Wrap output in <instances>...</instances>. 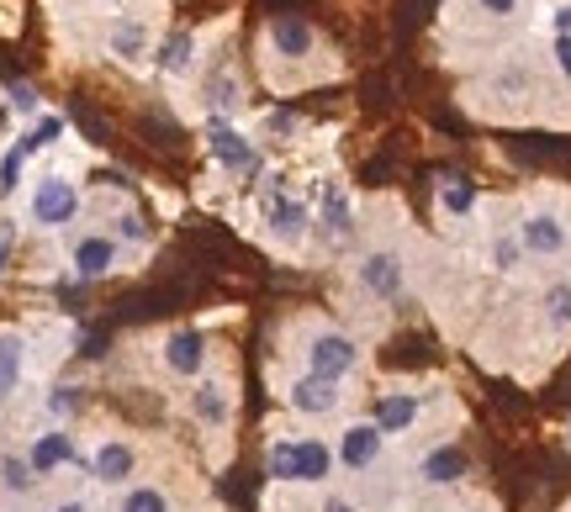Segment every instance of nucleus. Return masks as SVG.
I'll return each mask as SVG.
<instances>
[{
  "instance_id": "nucleus-39",
  "label": "nucleus",
  "mask_w": 571,
  "mask_h": 512,
  "mask_svg": "<svg viewBox=\"0 0 571 512\" xmlns=\"http://www.w3.org/2000/svg\"><path fill=\"white\" fill-rule=\"evenodd\" d=\"M567 254H571V243H567Z\"/></svg>"
},
{
  "instance_id": "nucleus-1",
  "label": "nucleus",
  "mask_w": 571,
  "mask_h": 512,
  "mask_svg": "<svg viewBox=\"0 0 571 512\" xmlns=\"http://www.w3.org/2000/svg\"><path fill=\"white\" fill-rule=\"evenodd\" d=\"M75 212H80V185L75 180H64V175L38 180V191H33V222L38 228H64V222H75Z\"/></svg>"
},
{
  "instance_id": "nucleus-30",
  "label": "nucleus",
  "mask_w": 571,
  "mask_h": 512,
  "mask_svg": "<svg viewBox=\"0 0 571 512\" xmlns=\"http://www.w3.org/2000/svg\"><path fill=\"white\" fill-rule=\"evenodd\" d=\"M11 106L16 112H38V90L33 85H11Z\"/></svg>"
},
{
  "instance_id": "nucleus-34",
  "label": "nucleus",
  "mask_w": 571,
  "mask_h": 512,
  "mask_svg": "<svg viewBox=\"0 0 571 512\" xmlns=\"http://www.w3.org/2000/svg\"><path fill=\"white\" fill-rule=\"evenodd\" d=\"M11 243H16V228L0 222V270H5V259H11Z\"/></svg>"
},
{
  "instance_id": "nucleus-31",
  "label": "nucleus",
  "mask_w": 571,
  "mask_h": 512,
  "mask_svg": "<svg viewBox=\"0 0 571 512\" xmlns=\"http://www.w3.org/2000/svg\"><path fill=\"white\" fill-rule=\"evenodd\" d=\"M117 233H123L127 243H143V238H149V228H143V217H132V212H127V217H123V228H117Z\"/></svg>"
},
{
  "instance_id": "nucleus-2",
  "label": "nucleus",
  "mask_w": 571,
  "mask_h": 512,
  "mask_svg": "<svg viewBox=\"0 0 571 512\" xmlns=\"http://www.w3.org/2000/svg\"><path fill=\"white\" fill-rule=\"evenodd\" d=\"M307 364H313V375H323V381H344V375L360 364V349H355V338H344V333H318V338L307 344Z\"/></svg>"
},
{
  "instance_id": "nucleus-27",
  "label": "nucleus",
  "mask_w": 571,
  "mask_h": 512,
  "mask_svg": "<svg viewBox=\"0 0 571 512\" xmlns=\"http://www.w3.org/2000/svg\"><path fill=\"white\" fill-rule=\"evenodd\" d=\"M22 143H16V149H5V158H0V196H11V191H16V185H22Z\"/></svg>"
},
{
  "instance_id": "nucleus-21",
  "label": "nucleus",
  "mask_w": 571,
  "mask_h": 512,
  "mask_svg": "<svg viewBox=\"0 0 571 512\" xmlns=\"http://www.w3.org/2000/svg\"><path fill=\"white\" fill-rule=\"evenodd\" d=\"M265 471L276 475V481H296V438H276V444H270Z\"/></svg>"
},
{
  "instance_id": "nucleus-8",
  "label": "nucleus",
  "mask_w": 571,
  "mask_h": 512,
  "mask_svg": "<svg viewBox=\"0 0 571 512\" xmlns=\"http://www.w3.org/2000/svg\"><path fill=\"white\" fill-rule=\"evenodd\" d=\"M381 434H408L413 423H418V396L413 392H386L376 401V418H370Z\"/></svg>"
},
{
  "instance_id": "nucleus-6",
  "label": "nucleus",
  "mask_w": 571,
  "mask_h": 512,
  "mask_svg": "<svg viewBox=\"0 0 571 512\" xmlns=\"http://www.w3.org/2000/svg\"><path fill=\"white\" fill-rule=\"evenodd\" d=\"M164 364H169L175 375H202L206 338L196 333V328H180V333H169V338H164Z\"/></svg>"
},
{
  "instance_id": "nucleus-4",
  "label": "nucleus",
  "mask_w": 571,
  "mask_h": 512,
  "mask_svg": "<svg viewBox=\"0 0 571 512\" xmlns=\"http://www.w3.org/2000/svg\"><path fill=\"white\" fill-rule=\"evenodd\" d=\"M519 243H524V254L556 259L571 238H567V228H561V217H556V212H530V217L519 222Z\"/></svg>"
},
{
  "instance_id": "nucleus-16",
  "label": "nucleus",
  "mask_w": 571,
  "mask_h": 512,
  "mask_svg": "<svg viewBox=\"0 0 571 512\" xmlns=\"http://www.w3.org/2000/svg\"><path fill=\"white\" fill-rule=\"evenodd\" d=\"M270 228H276L286 243H296V238L307 233V206H302V201H270Z\"/></svg>"
},
{
  "instance_id": "nucleus-11",
  "label": "nucleus",
  "mask_w": 571,
  "mask_h": 512,
  "mask_svg": "<svg viewBox=\"0 0 571 512\" xmlns=\"http://www.w3.org/2000/svg\"><path fill=\"white\" fill-rule=\"evenodd\" d=\"M117 265V238H106V233H90L75 243V270H80L85 280H96V276H106Z\"/></svg>"
},
{
  "instance_id": "nucleus-32",
  "label": "nucleus",
  "mask_w": 571,
  "mask_h": 512,
  "mask_svg": "<svg viewBox=\"0 0 571 512\" xmlns=\"http://www.w3.org/2000/svg\"><path fill=\"white\" fill-rule=\"evenodd\" d=\"M477 5H482L487 16H513V11H519V0H477Z\"/></svg>"
},
{
  "instance_id": "nucleus-36",
  "label": "nucleus",
  "mask_w": 571,
  "mask_h": 512,
  "mask_svg": "<svg viewBox=\"0 0 571 512\" xmlns=\"http://www.w3.org/2000/svg\"><path fill=\"white\" fill-rule=\"evenodd\" d=\"M323 512H360V508H355L350 497H328V502H323Z\"/></svg>"
},
{
  "instance_id": "nucleus-35",
  "label": "nucleus",
  "mask_w": 571,
  "mask_h": 512,
  "mask_svg": "<svg viewBox=\"0 0 571 512\" xmlns=\"http://www.w3.org/2000/svg\"><path fill=\"white\" fill-rule=\"evenodd\" d=\"M550 22H556V38H571V5H561Z\"/></svg>"
},
{
  "instance_id": "nucleus-15",
  "label": "nucleus",
  "mask_w": 571,
  "mask_h": 512,
  "mask_svg": "<svg viewBox=\"0 0 571 512\" xmlns=\"http://www.w3.org/2000/svg\"><path fill=\"white\" fill-rule=\"evenodd\" d=\"M90 471H96V481H106V486H117V481H127L132 475V449L127 444H101L96 449V460H90Z\"/></svg>"
},
{
  "instance_id": "nucleus-13",
  "label": "nucleus",
  "mask_w": 571,
  "mask_h": 512,
  "mask_svg": "<svg viewBox=\"0 0 571 512\" xmlns=\"http://www.w3.org/2000/svg\"><path fill=\"white\" fill-rule=\"evenodd\" d=\"M75 460V438L69 434H42L38 444H33V455H27V465H33V475H48V471H59V465H69Z\"/></svg>"
},
{
  "instance_id": "nucleus-7",
  "label": "nucleus",
  "mask_w": 571,
  "mask_h": 512,
  "mask_svg": "<svg viewBox=\"0 0 571 512\" xmlns=\"http://www.w3.org/2000/svg\"><path fill=\"white\" fill-rule=\"evenodd\" d=\"M206 143H212V154L223 158L228 169H254V143H249L239 127H228V121H212V127H206Z\"/></svg>"
},
{
  "instance_id": "nucleus-17",
  "label": "nucleus",
  "mask_w": 571,
  "mask_h": 512,
  "mask_svg": "<svg viewBox=\"0 0 571 512\" xmlns=\"http://www.w3.org/2000/svg\"><path fill=\"white\" fill-rule=\"evenodd\" d=\"M22 338L16 333H0V401L16 392V381H22Z\"/></svg>"
},
{
  "instance_id": "nucleus-25",
  "label": "nucleus",
  "mask_w": 571,
  "mask_h": 512,
  "mask_svg": "<svg viewBox=\"0 0 571 512\" xmlns=\"http://www.w3.org/2000/svg\"><path fill=\"white\" fill-rule=\"evenodd\" d=\"M545 317H550V328H571V285L545 291Z\"/></svg>"
},
{
  "instance_id": "nucleus-20",
  "label": "nucleus",
  "mask_w": 571,
  "mask_h": 512,
  "mask_svg": "<svg viewBox=\"0 0 571 512\" xmlns=\"http://www.w3.org/2000/svg\"><path fill=\"white\" fill-rule=\"evenodd\" d=\"M323 228L333 238H344L350 228H355V222H350V201H344V191H339V185H328V191H323Z\"/></svg>"
},
{
  "instance_id": "nucleus-29",
  "label": "nucleus",
  "mask_w": 571,
  "mask_h": 512,
  "mask_svg": "<svg viewBox=\"0 0 571 512\" xmlns=\"http://www.w3.org/2000/svg\"><path fill=\"white\" fill-rule=\"evenodd\" d=\"M0 471H5V486H11V491H27V486H33V465H27V460H16V455H11Z\"/></svg>"
},
{
  "instance_id": "nucleus-5",
  "label": "nucleus",
  "mask_w": 571,
  "mask_h": 512,
  "mask_svg": "<svg viewBox=\"0 0 571 512\" xmlns=\"http://www.w3.org/2000/svg\"><path fill=\"white\" fill-rule=\"evenodd\" d=\"M339 381H323V375H302V381H291V392L286 401L302 412V418H328L333 407H339Z\"/></svg>"
},
{
  "instance_id": "nucleus-19",
  "label": "nucleus",
  "mask_w": 571,
  "mask_h": 512,
  "mask_svg": "<svg viewBox=\"0 0 571 512\" xmlns=\"http://www.w3.org/2000/svg\"><path fill=\"white\" fill-rule=\"evenodd\" d=\"M440 206H445L449 217H471L477 185H471V180H445V185H440Z\"/></svg>"
},
{
  "instance_id": "nucleus-9",
  "label": "nucleus",
  "mask_w": 571,
  "mask_h": 512,
  "mask_svg": "<svg viewBox=\"0 0 571 512\" xmlns=\"http://www.w3.org/2000/svg\"><path fill=\"white\" fill-rule=\"evenodd\" d=\"M360 285H366L370 296H397V285H403V259H397L392 248L370 254L366 265H360Z\"/></svg>"
},
{
  "instance_id": "nucleus-14",
  "label": "nucleus",
  "mask_w": 571,
  "mask_h": 512,
  "mask_svg": "<svg viewBox=\"0 0 571 512\" xmlns=\"http://www.w3.org/2000/svg\"><path fill=\"white\" fill-rule=\"evenodd\" d=\"M418 475H423L429 486H455V481L466 475V455H460L455 444H440L434 455H423V465H418Z\"/></svg>"
},
{
  "instance_id": "nucleus-37",
  "label": "nucleus",
  "mask_w": 571,
  "mask_h": 512,
  "mask_svg": "<svg viewBox=\"0 0 571 512\" xmlns=\"http://www.w3.org/2000/svg\"><path fill=\"white\" fill-rule=\"evenodd\" d=\"M53 512H90V508H85V502H59Z\"/></svg>"
},
{
  "instance_id": "nucleus-23",
  "label": "nucleus",
  "mask_w": 571,
  "mask_h": 512,
  "mask_svg": "<svg viewBox=\"0 0 571 512\" xmlns=\"http://www.w3.org/2000/svg\"><path fill=\"white\" fill-rule=\"evenodd\" d=\"M117 512H169V497H164L160 486H132Z\"/></svg>"
},
{
  "instance_id": "nucleus-38",
  "label": "nucleus",
  "mask_w": 571,
  "mask_h": 512,
  "mask_svg": "<svg viewBox=\"0 0 571 512\" xmlns=\"http://www.w3.org/2000/svg\"><path fill=\"white\" fill-rule=\"evenodd\" d=\"M567 449H571V434H567Z\"/></svg>"
},
{
  "instance_id": "nucleus-10",
  "label": "nucleus",
  "mask_w": 571,
  "mask_h": 512,
  "mask_svg": "<svg viewBox=\"0 0 571 512\" xmlns=\"http://www.w3.org/2000/svg\"><path fill=\"white\" fill-rule=\"evenodd\" d=\"M270 48L286 53V59H307V53L318 48V38H313V27H307L302 16H276V22H270Z\"/></svg>"
},
{
  "instance_id": "nucleus-22",
  "label": "nucleus",
  "mask_w": 571,
  "mask_h": 512,
  "mask_svg": "<svg viewBox=\"0 0 571 512\" xmlns=\"http://www.w3.org/2000/svg\"><path fill=\"white\" fill-rule=\"evenodd\" d=\"M191 48H196V38H191V33H175V38L164 42L160 53H154V59H160V69H169V75H180V69L191 64Z\"/></svg>"
},
{
  "instance_id": "nucleus-33",
  "label": "nucleus",
  "mask_w": 571,
  "mask_h": 512,
  "mask_svg": "<svg viewBox=\"0 0 571 512\" xmlns=\"http://www.w3.org/2000/svg\"><path fill=\"white\" fill-rule=\"evenodd\" d=\"M556 69L571 79V38H556Z\"/></svg>"
},
{
  "instance_id": "nucleus-12",
  "label": "nucleus",
  "mask_w": 571,
  "mask_h": 512,
  "mask_svg": "<svg viewBox=\"0 0 571 512\" xmlns=\"http://www.w3.org/2000/svg\"><path fill=\"white\" fill-rule=\"evenodd\" d=\"M339 465V455L328 449L323 438H296V481L302 486H318V481H328V471Z\"/></svg>"
},
{
  "instance_id": "nucleus-26",
  "label": "nucleus",
  "mask_w": 571,
  "mask_h": 512,
  "mask_svg": "<svg viewBox=\"0 0 571 512\" xmlns=\"http://www.w3.org/2000/svg\"><path fill=\"white\" fill-rule=\"evenodd\" d=\"M59 132H64V121H59V117H42L38 127H33V132L22 138V154H38V149H48V143H53Z\"/></svg>"
},
{
  "instance_id": "nucleus-3",
  "label": "nucleus",
  "mask_w": 571,
  "mask_h": 512,
  "mask_svg": "<svg viewBox=\"0 0 571 512\" xmlns=\"http://www.w3.org/2000/svg\"><path fill=\"white\" fill-rule=\"evenodd\" d=\"M381 444H386V434H381L376 423H350L333 455H339L344 471H370V465L381 460Z\"/></svg>"
},
{
  "instance_id": "nucleus-28",
  "label": "nucleus",
  "mask_w": 571,
  "mask_h": 512,
  "mask_svg": "<svg viewBox=\"0 0 571 512\" xmlns=\"http://www.w3.org/2000/svg\"><path fill=\"white\" fill-rule=\"evenodd\" d=\"M519 254H524L519 238H497V243H492V265H497V270H519Z\"/></svg>"
},
{
  "instance_id": "nucleus-24",
  "label": "nucleus",
  "mask_w": 571,
  "mask_h": 512,
  "mask_svg": "<svg viewBox=\"0 0 571 512\" xmlns=\"http://www.w3.org/2000/svg\"><path fill=\"white\" fill-rule=\"evenodd\" d=\"M112 48H117L123 59H143V48H149V33H143V22H123V27L112 33Z\"/></svg>"
},
{
  "instance_id": "nucleus-18",
  "label": "nucleus",
  "mask_w": 571,
  "mask_h": 512,
  "mask_svg": "<svg viewBox=\"0 0 571 512\" xmlns=\"http://www.w3.org/2000/svg\"><path fill=\"white\" fill-rule=\"evenodd\" d=\"M191 407H196V418H202V423H212V428H217V423L228 418V392H223L217 381H202V392L191 396Z\"/></svg>"
}]
</instances>
